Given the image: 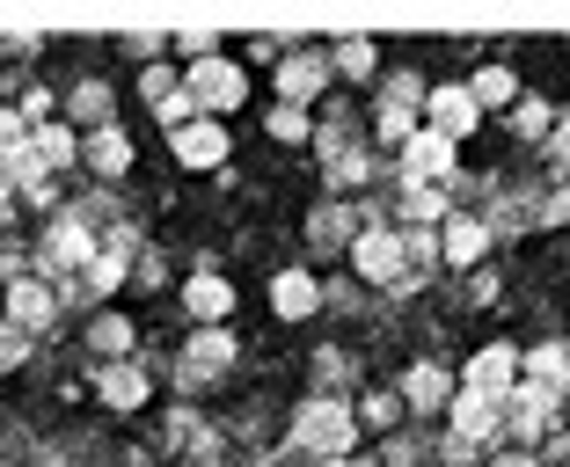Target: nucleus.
Returning <instances> with one entry per match:
<instances>
[{
	"label": "nucleus",
	"instance_id": "f257e3e1",
	"mask_svg": "<svg viewBox=\"0 0 570 467\" xmlns=\"http://www.w3.org/2000/svg\"><path fill=\"white\" fill-rule=\"evenodd\" d=\"M235 96H242V73L235 67H219V59H190V110H198V102L227 110Z\"/></svg>",
	"mask_w": 570,
	"mask_h": 467
},
{
	"label": "nucleus",
	"instance_id": "f03ea898",
	"mask_svg": "<svg viewBox=\"0 0 570 467\" xmlns=\"http://www.w3.org/2000/svg\"><path fill=\"white\" fill-rule=\"evenodd\" d=\"M475 125H483V110H475L469 88H439L432 96V132L439 139H461V132H475Z\"/></svg>",
	"mask_w": 570,
	"mask_h": 467
},
{
	"label": "nucleus",
	"instance_id": "7ed1b4c3",
	"mask_svg": "<svg viewBox=\"0 0 570 467\" xmlns=\"http://www.w3.org/2000/svg\"><path fill=\"white\" fill-rule=\"evenodd\" d=\"M403 168L417 176V183H424V176H446V168H453V139H439V132H417V139L403 147Z\"/></svg>",
	"mask_w": 570,
	"mask_h": 467
},
{
	"label": "nucleus",
	"instance_id": "20e7f679",
	"mask_svg": "<svg viewBox=\"0 0 570 467\" xmlns=\"http://www.w3.org/2000/svg\"><path fill=\"white\" fill-rule=\"evenodd\" d=\"M469 387H475V401H498L504 387H512V350H483L469 366Z\"/></svg>",
	"mask_w": 570,
	"mask_h": 467
},
{
	"label": "nucleus",
	"instance_id": "39448f33",
	"mask_svg": "<svg viewBox=\"0 0 570 467\" xmlns=\"http://www.w3.org/2000/svg\"><path fill=\"white\" fill-rule=\"evenodd\" d=\"M301 438H315V446H344V438H352V417H344V409H336V401H315V409H307L301 417Z\"/></svg>",
	"mask_w": 570,
	"mask_h": 467
},
{
	"label": "nucleus",
	"instance_id": "423d86ee",
	"mask_svg": "<svg viewBox=\"0 0 570 467\" xmlns=\"http://www.w3.org/2000/svg\"><path fill=\"white\" fill-rule=\"evenodd\" d=\"M176 153H184L190 168H213L219 153H227V132H219V125H184V132H176Z\"/></svg>",
	"mask_w": 570,
	"mask_h": 467
},
{
	"label": "nucleus",
	"instance_id": "0eeeda50",
	"mask_svg": "<svg viewBox=\"0 0 570 467\" xmlns=\"http://www.w3.org/2000/svg\"><path fill=\"white\" fill-rule=\"evenodd\" d=\"M271 292H278V300H271V307H278L285 321H301L307 307H315V278H307V270H285V278L271 285Z\"/></svg>",
	"mask_w": 570,
	"mask_h": 467
},
{
	"label": "nucleus",
	"instance_id": "6e6552de",
	"mask_svg": "<svg viewBox=\"0 0 570 467\" xmlns=\"http://www.w3.org/2000/svg\"><path fill=\"white\" fill-rule=\"evenodd\" d=\"M453 424H461V438H483V431H498V401H453Z\"/></svg>",
	"mask_w": 570,
	"mask_h": 467
},
{
	"label": "nucleus",
	"instance_id": "1a4fd4ad",
	"mask_svg": "<svg viewBox=\"0 0 570 467\" xmlns=\"http://www.w3.org/2000/svg\"><path fill=\"white\" fill-rule=\"evenodd\" d=\"M395 264H403V249H395L387 234H373V241H358V270H373V278H395Z\"/></svg>",
	"mask_w": 570,
	"mask_h": 467
},
{
	"label": "nucleus",
	"instance_id": "9d476101",
	"mask_svg": "<svg viewBox=\"0 0 570 467\" xmlns=\"http://www.w3.org/2000/svg\"><path fill=\"white\" fill-rule=\"evenodd\" d=\"M227 307H235V292H227V285L219 278H190V315H227Z\"/></svg>",
	"mask_w": 570,
	"mask_h": 467
},
{
	"label": "nucleus",
	"instance_id": "9b49d317",
	"mask_svg": "<svg viewBox=\"0 0 570 467\" xmlns=\"http://www.w3.org/2000/svg\"><path fill=\"white\" fill-rule=\"evenodd\" d=\"M403 395H410V401H417V409H439V401H446V372H432V366H417V372H410V380H403Z\"/></svg>",
	"mask_w": 570,
	"mask_h": 467
},
{
	"label": "nucleus",
	"instance_id": "f8f14e48",
	"mask_svg": "<svg viewBox=\"0 0 570 467\" xmlns=\"http://www.w3.org/2000/svg\"><path fill=\"white\" fill-rule=\"evenodd\" d=\"M446 256L453 264H475V256H483V227H475V219H453L446 227Z\"/></svg>",
	"mask_w": 570,
	"mask_h": 467
},
{
	"label": "nucleus",
	"instance_id": "ddd939ff",
	"mask_svg": "<svg viewBox=\"0 0 570 467\" xmlns=\"http://www.w3.org/2000/svg\"><path fill=\"white\" fill-rule=\"evenodd\" d=\"M102 395H110V401H118V409H139V401H147V380H139V372H102Z\"/></svg>",
	"mask_w": 570,
	"mask_h": 467
},
{
	"label": "nucleus",
	"instance_id": "4468645a",
	"mask_svg": "<svg viewBox=\"0 0 570 467\" xmlns=\"http://www.w3.org/2000/svg\"><path fill=\"white\" fill-rule=\"evenodd\" d=\"M469 96H475V110H483V102H504V96H512V73H504V67H483Z\"/></svg>",
	"mask_w": 570,
	"mask_h": 467
},
{
	"label": "nucleus",
	"instance_id": "2eb2a0df",
	"mask_svg": "<svg viewBox=\"0 0 570 467\" xmlns=\"http://www.w3.org/2000/svg\"><path fill=\"white\" fill-rule=\"evenodd\" d=\"M8 315H22V321H45V315H51L45 285H16V300H8Z\"/></svg>",
	"mask_w": 570,
	"mask_h": 467
},
{
	"label": "nucleus",
	"instance_id": "dca6fc26",
	"mask_svg": "<svg viewBox=\"0 0 570 467\" xmlns=\"http://www.w3.org/2000/svg\"><path fill=\"white\" fill-rule=\"evenodd\" d=\"M285 88H293V96H315V88H322V67H315V59H293V67H285Z\"/></svg>",
	"mask_w": 570,
	"mask_h": 467
},
{
	"label": "nucleus",
	"instance_id": "f3484780",
	"mask_svg": "<svg viewBox=\"0 0 570 467\" xmlns=\"http://www.w3.org/2000/svg\"><path fill=\"white\" fill-rule=\"evenodd\" d=\"M190 350H198V372H213V366H227V350H235V344H227V336H198Z\"/></svg>",
	"mask_w": 570,
	"mask_h": 467
},
{
	"label": "nucleus",
	"instance_id": "a211bd4d",
	"mask_svg": "<svg viewBox=\"0 0 570 467\" xmlns=\"http://www.w3.org/2000/svg\"><path fill=\"white\" fill-rule=\"evenodd\" d=\"M534 387H563V358H556V350L534 358Z\"/></svg>",
	"mask_w": 570,
	"mask_h": 467
},
{
	"label": "nucleus",
	"instance_id": "6ab92c4d",
	"mask_svg": "<svg viewBox=\"0 0 570 467\" xmlns=\"http://www.w3.org/2000/svg\"><path fill=\"white\" fill-rule=\"evenodd\" d=\"M96 161H102V168H125V139L102 132V139H96Z\"/></svg>",
	"mask_w": 570,
	"mask_h": 467
},
{
	"label": "nucleus",
	"instance_id": "aec40b11",
	"mask_svg": "<svg viewBox=\"0 0 570 467\" xmlns=\"http://www.w3.org/2000/svg\"><path fill=\"white\" fill-rule=\"evenodd\" d=\"M271 132H278V139H301L307 117H301V110H278V117H271Z\"/></svg>",
	"mask_w": 570,
	"mask_h": 467
},
{
	"label": "nucleus",
	"instance_id": "412c9836",
	"mask_svg": "<svg viewBox=\"0 0 570 467\" xmlns=\"http://www.w3.org/2000/svg\"><path fill=\"white\" fill-rule=\"evenodd\" d=\"M344 73H373V44H344Z\"/></svg>",
	"mask_w": 570,
	"mask_h": 467
},
{
	"label": "nucleus",
	"instance_id": "4be33fe9",
	"mask_svg": "<svg viewBox=\"0 0 570 467\" xmlns=\"http://www.w3.org/2000/svg\"><path fill=\"white\" fill-rule=\"evenodd\" d=\"M16 358H22V336H8V329H0V366H16Z\"/></svg>",
	"mask_w": 570,
	"mask_h": 467
},
{
	"label": "nucleus",
	"instance_id": "5701e85b",
	"mask_svg": "<svg viewBox=\"0 0 570 467\" xmlns=\"http://www.w3.org/2000/svg\"><path fill=\"white\" fill-rule=\"evenodd\" d=\"M498 467H534V460H498Z\"/></svg>",
	"mask_w": 570,
	"mask_h": 467
},
{
	"label": "nucleus",
	"instance_id": "b1692460",
	"mask_svg": "<svg viewBox=\"0 0 570 467\" xmlns=\"http://www.w3.org/2000/svg\"><path fill=\"white\" fill-rule=\"evenodd\" d=\"M0 212H8V190H0Z\"/></svg>",
	"mask_w": 570,
	"mask_h": 467
},
{
	"label": "nucleus",
	"instance_id": "393cba45",
	"mask_svg": "<svg viewBox=\"0 0 570 467\" xmlns=\"http://www.w3.org/2000/svg\"><path fill=\"white\" fill-rule=\"evenodd\" d=\"M330 467H352V460H330Z\"/></svg>",
	"mask_w": 570,
	"mask_h": 467
},
{
	"label": "nucleus",
	"instance_id": "a878e982",
	"mask_svg": "<svg viewBox=\"0 0 570 467\" xmlns=\"http://www.w3.org/2000/svg\"><path fill=\"white\" fill-rule=\"evenodd\" d=\"M563 147H570V132H563Z\"/></svg>",
	"mask_w": 570,
	"mask_h": 467
}]
</instances>
